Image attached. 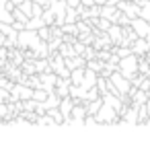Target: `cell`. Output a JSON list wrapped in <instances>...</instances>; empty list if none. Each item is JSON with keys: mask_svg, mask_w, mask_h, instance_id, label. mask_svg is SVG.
Listing matches in <instances>:
<instances>
[{"mask_svg": "<svg viewBox=\"0 0 150 144\" xmlns=\"http://www.w3.org/2000/svg\"><path fill=\"white\" fill-rule=\"evenodd\" d=\"M109 0H97V4H107Z\"/></svg>", "mask_w": 150, "mask_h": 144, "instance_id": "cell-22", "label": "cell"}, {"mask_svg": "<svg viewBox=\"0 0 150 144\" xmlns=\"http://www.w3.org/2000/svg\"><path fill=\"white\" fill-rule=\"evenodd\" d=\"M107 33H109V37H111V41H113V43H117V45L121 43V39H123V27H121L119 23H113V25H111V29H109Z\"/></svg>", "mask_w": 150, "mask_h": 144, "instance_id": "cell-8", "label": "cell"}, {"mask_svg": "<svg viewBox=\"0 0 150 144\" xmlns=\"http://www.w3.org/2000/svg\"><path fill=\"white\" fill-rule=\"evenodd\" d=\"M39 37H41L43 41H50V39H52V27H50V25H43V27L39 29Z\"/></svg>", "mask_w": 150, "mask_h": 144, "instance_id": "cell-15", "label": "cell"}, {"mask_svg": "<svg viewBox=\"0 0 150 144\" xmlns=\"http://www.w3.org/2000/svg\"><path fill=\"white\" fill-rule=\"evenodd\" d=\"M101 107H103V97H99V99H95V101H86V111H88L91 115H97V113L101 111Z\"/></svg>", "mask_w": 150, "mask_h": 144, "instance_id": "cell-9", "label": "cell"}, {"mask_svg": "<svg viewBox=\"0 0 150 144\" xmlns=\"http://www.w3.org/2000/svg\"><path fill=\"white\" fill-rule=\"evenodd\" d=\"M43 25H47L45 21H43V17H31L29 19V23H27V29H33V31H39Z\"/></svg>", "mask_w": 150, "mask_h": 144, "instance_id": "cell-11", "label": "cell"}, {"mask_svg": "<svg viewBox=\"0 0 150 144\" xmlns=\"http://www.w3.org/2000/svg\"><path fill=\"white\" fill-rule=\"evenodd\" d=\"M140 72H142V74H148V62H146V64L140 62Z\"/></svg>", "mask_w": 150, "mask_h": 144, "instance_id": "cell-17", "label": "cell"}, {"mask_svg": "<svg viewBox=\"0 0 150 144\" xmlns=\"http://www.w3.org/2000/svg\"><path fill=\"white\" fill-rule=\"evenodd\" d=\"M84 74H86V66L84 68H74L72 70V84H82V80H84Z\"/></svg>", "mask_w": 150, "mask_h": 144, "instance_id": "cell-10", "label": "cell"}, {"mask_svg": "<svg viewBox=\"0 0 150 144\" xmlns=\"http://www.w3.org/2000/svg\"><path fill=\"white\" fill-rule=\"evenodd\" d=\"M11 2H15V4H17V6H19V4H21V2H23V0H11Z\"/></svg>", "mask_w": 150, "mask_h": 144, "instance_id": "cell-23", "label": "cell"}, {"mask_svg": "<svg viewBox=\"0 0 150 144\" xmlns=\"http://www.w3.org/2000/svg\"><path fill=\"white\" fill-rule=\"evenodd\" d=\"M47 97H50V91H45L43 87H39V89H35V91H33V99H35V101H39V103L47 101Z\"/></svg>", "mask_w": 150, "mask_h": 144, "instance_id": "cell-12", "label": "cell"}, {"mask_svg": "<svg viewBox=\"0 0 150 144\" xmlns=\"http://www.w3.org/2000/svg\"><path fill=\"white\" fill-rule=\"evenodd\" d=\"M140 89L148 93V91H150V80H148V78H144V80H142V84H140Z\"/></svg>", "mask_w": 150, "mask_h": 144, "instance_id": "cell-16", "label": "cell"}, {"mask_svg": "<svg viewBox=\"0 0 150 144\" xmlns=\"http://www.w3.org/2000/svg\"><path fill=\"white\" fill-rule=\"evenodd\" d=\"M74 97H64L62 99V103H60V111L64 113V117H66V123L70 121V117H72V111H74Z\"/></svg>", "mask_w": 150, "mask_h": 144, "instance_id": "cell-6", "label": "cell"}, {"mask_svg": "<svg viewBox=\"0 0 150 144\" xmlns=\"http://www.w3.org/2000/svg\"><path fill=\"white\" fill-rule=\"evenodd\" d=\"M119 2H123V0H109V4H119Z\"/></svg>", "mask_w": 150, "mask_h": 144, "instance_id": "cell-21", "label": "cell"}, {"mask_svg": "<svg viewBox=\"0 0 150 144\" xmlns=\"http://www.w3.org/2000/svg\"><path fill=\"white\" fill-rule=\"evenodd\" d=\"M132 50H134V54H138V56H144V54H148V52H150V41H148L146 37H138V39L134 41Z\"/></svg>", "mask_w": 150, "mask_h": 144, "instance_id": "cell-7", "label": "cell"}, {"mask_svg": "<svg viewBox=\"0 0 150 144\" xmlns=\"http://www.w3.org/2000/svg\"><path fill=\"white\" fill-rule=\"evenodd\" d=\"M37 123H39V126H58V121H56V119H54L50 113H43V115H39Z\"/></svg>", "mask_w": 150, "mask_h": 144, "instance_id": "cell-13", "label": "cell"}, {"mask_svg": "<svg viewBox=\"0 0 150 144\" xmlns=\"http://www.w3.org/2000/svg\"><path fill=\"white\" fill-rule=\"evenodd\" d=\"M132 27H134V31H136L140 37H148V35H150V21L142 19V17H136V19L132 21Z\"/></svg>", "mask_w": 150, "mask_h": 144, "instance_id": "cell-4", "label": "cell"}, {"mask_svg": "<svg viewBox=\"0 0 150 144\" xmlns=\"http://www.w3.org/2000/svg\"><path fill=\"white\" fill-rule=\"evenodd\" d=\"M66 2H68V6H80V0H66Z\"/></svg>", "mask_w": 150, "mask_h": 144, "instance_id": "cell-19", "label": "cell"}, {"mask_svg": "<svg viewBox=\"0 0 150 144\" xmlns=\"http://www.w3.org/2000/svg\"><path fill=\"white\" fill-rule=\"evenodd\" d=\"M111 25H113V21H109V19H105V17H99V21H97V27L101 29V31H109L111 29Z\"/></svg>", "mask_w": 150, "mask_h": 144, "instance_id": "cell-14", "label": "cell"}, {"mask_svg": "<svg viewBox=\"0 0 150 144\" xmlns=\"http://www.w3.org/2000/svg\"><path fill=\"white\" fill-rule=\"evenodd\" d=\"M121 9L117 6V4H103V11H101V17H105V19H109V21H113V23H117L119 21V17H121Z\"/></svg>", "mask_w": 150, "mask_h": 144, "instance_id": "cell-3", "label": "cell"}, {"mask_svg": "<svg viewBox=\"0 0 150 144\" xmlns=\"http://www.w3.org/2000/svg\"><path fill=\"white\" fill-rule=\"evenodd\" d=\"M4 66H6V60H4V58H0V68H4Z\"/></svg>", "mask_w": 150, "mask_h": 144, "instance_id": "cell-20", "label": "cell"}, {"mask_svg": "<svg viewBox=\"0 0 150 144\" xmlns=\"http://www.w3.org/2000/svg\"><path fill=\"white\" fill-rule=\"evenodd\" d=\"M43 39L39 37V31H33V29H23L19 31V48L21 50H33L37 52L41 48Z\"/></svg>", "mask_w": 150, "mask_h": 144, "instance_id": "cell-1", "label": "cell"}, {"mask_svg": "<svg viewBox=\"0 0 150 144\" xmlns=\"http://www.w3.org/2000/svg\"><path fill=\"white\" fill-rule=\"evenodd\" d=\"M119 72H121L125 78L134 80V78L140 74V56H138V54H129V56L121 58V60H119Z\"/></svg>", "mask_w": 150, "mask_h": 144, "instance_id": "cell-2", "label": "cell"}, {"mask_svg": "<svg viewBox=\"0 0 150 144\" xmlns=\"http://www.w3.org/2000/svg\"><path fill=\"white\" fill-rule=\"evenodd\" d=\"M80 4H84V6H93V4H97V0H80Z\"/></svg>", "mask_w": 150, "mask_h": 144, "instance_id": "cell-18", "label": "cell"}, {"mask_svg": "<svg viewBox=\"0 0 150 144\" xmlns=\"http://www.w3.org/2000/svg\"><path fill=\"white\" fill-rule=\"evenodd\" d=\"M17 4L15 2H8L6 4H0V21H4V23H15V15H13V9Z\"/></svg>", "mask_w": 150, "mask_h": 144, "instance_id": "cell-5", "label": "cell"}]
</instances>
